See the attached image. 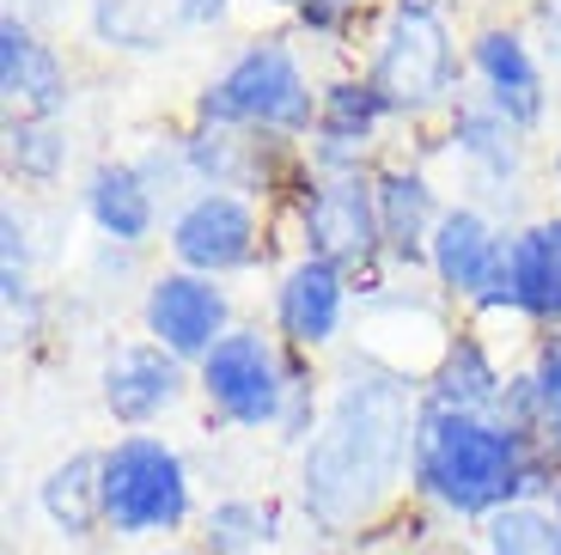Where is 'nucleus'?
Returning <instances> with one entry per match:
<instances>
[{
    "label": "nucleus",
    "mask_w": 561,
    "mask_h": 555,
    "mask_svg": "<svg viewBox=\"0 0 561 555\" xmlns=\"http://www.w3.org/2000/svg\"><path fill=\"white\" fill-rule=\"evenodd\" d=\"M421 378L348 348L330 378L318 433L299 452L294 500L323 543H360L385 531L415 488Z\"/></svg>",
    "instance_id": "obj_1"
},
{
    "label": "nucleus",
    "mask_w": 561,
    "mask_h": 555,
    "mask_svg": "<svg viewBox=\"0 0 561 555\" xmlns=\"http://www.w3.org/2000/svg\"><path fill=\"white\" fill-rule=\"evenodd\" d=\"M549 488H556V458L531 428L506 416H458V409L421 403L415 488H409L415 507L451 525H482L519 500H543Z\"/></svg>",
    "instance_id": "obj_2"
},
{
    "label": "nucleus",
    "mask_w": 561,
    "mask_h": 555,
    "mask_svg": "<svg viewBox=\"0 0 561 555\" xmlns=\"http://www.w3.org/2000/svg\"><path fill=\"white\" fill-rule=\"evenodd\" d=\"M360 73L391 104L397 123H434V116L446 123L470 73L451 25V0H385Z\"/></svg>",
    "instance_id": "obj_3"
},
{
    "label": "nucleus",
    "mask_w": 561,
    "mask_h": 555,
    "mask_svg": "<svg viewBox=\"0 0 561 555\" xmlns=\"http://www.w3.org/2000/svg\"><path fill=\"white\" fill-rule=\"evenodd\" d=\"M318 98H323V86L311 80L299 43L287 31H263L196 92L190 123L251 128V135L306 147L311 128H318Z\"/></svg>",
    "instance_id": "obj_4"
},
{
    "label": "nucleus",
    "mask_w": 561,
    "mask_h": 555,
    "mask_svg": "<svg viewBox=\"0 0 561 555\" xmlns=\"http://www.w3.org/2000/svg\"><path fill=\"white\" fill-rule=\"evenodd\" d=\"M104 464V537L116 543H171L196 531L202 500L196 471L183 458V445L165 433H116L99 445Z\"/></svg>",
    "instance_id": "obj_5"
},
{
    "label": "nucleus",
    "mask_w": 561,
    "mask_h": 555,
    "mask_svg": "<svg viewBox=\"0 0 561 555\" xmlns=\"http://www.w3.org/2000/svg\"><path fill=\"white\" fill-rule=\"evenodd\" d=\"M299 233V257H323L354 275L360 299L391 293L379 281L385 269V226H379V195H373V171H311L299 190L287 195Z\"/></svg>",
    "instance_id": "obj_6"
},
{
    "label": "nucleus",
    "mask_w": 561,
    "mask_h": 555,
    "mask_svg": "<svg viewBox=\"0 0 561 555\" xmlns=\"http://www.w3.org/2000/svg\"><path fill=\"white\" fill-rule=\"evenodd\" d=\"M287 342L263 324H239L196 366V397L208 403V416L220 428L239 433H275L280 403H287Z\"/></svg>",
    "instance_id": "obj_7"
},
{
    "label": "nucleus",
    "mask_w": 561,
    "mask_h": 555,
    "mask_svg": "<svg viewBox=\"0 0 561 555\" xmlns=\"http://www.w3.org/2000/svg\"><path fill=\"white\" fill-rule=\"evenodd\" d=\"M165 257L171 269L208 281H232L268 257V214L263 202L232 190H196L183 195L165 220Z\"/></svg>",
    "instance_id": "obj_8"
},
{
    "label": "nucleus",
    "mask_w": 561,
    "mask_h": 555,
    "mask_svg": "<svg viewBox=\"0 0 561 555\" xmlns=\"http://www.w3.org/2000/svg\"><path fill=\"white\" fill-rule=\"evenodd\" d=\"M506 245H513V226L458 195V202H446L434 238H427V281L451 306L477 312V318H501L506 312Z\"/></svg>",
    "instance_id": "obj_9"
},
{
    "label": "nucleus",
    "mask_w": 561,
    "mask_h": 555,
    "mask_svg": "<svg viewBox=\"0 0 561 555\" xmlns=\"http://www.w3.org/2000/svg\"><path fill=\"white\" fill-rule=\"evenodd\" d=\"M183 166L196 190H232L251 202H287L306 178V147L251 135V128H220V123H190L183 128Z\"/></svg>",
    "instance_id": "obj_10"
},
{
    "label": "nucleus",
    "mask_w": 561,
    "mask_h": 555,
    "mask_svg": "<svg viewBox=\"0 0 561 555\" xmlns=\"http://www.w3.org/2000/svg\"><path fill=\"white\" fill-rule=\"evenodd\" d=\"M439 154L458 166L463 202H477L489 214H506L525 190V171H531V135L513 128L501 111H489L477 92H463L458 111L446 116Z\"/></svg>",
    "instance_id": "obj_11"
},
{
    "label": "nucleus",
    "mask_w": 561,
    "mask_h": 555,
    "mask_svg": "<svg viewBox=\"0 0 561 555\" xmlns=\"http://www.w3.org/2000/svg\"><path fill=\"white\" fill-rule=\"evenodd\" d=\"M239 330V306H232V287L208 275H190V269H159L140 287V336L159 342L165 354H178L183 366H202L226 336Z\"/></svg>",
    "instance_id": "obj_12"
},
{
    "label": "nucleus",
    "mask_w": 561,
    "mask_h": 555,
    "mask_svg": "<svg viewBox=\"0 0 561 555\" xmlns=\"http://www.w3.org/2000/svg\"><path fill=\"white\" fill-rule=\"evenodd\" d=\"M190 390H196V366H183L147 336L104 348L99 361V403L123 433H153L190 403Z\"/></svg>",
    "instance_id": "obj_13"
},
{
    "label": "nucleus",
    "mask_w": 561,
    "mask_h": 555,
    "mask_svg": "<svg viewBox=\"0 0 561 555\" xmlns=\"http://www.w3.org/2000/svg\"><path fill=\"white\" fill-rule=\"evenodd\" d=\"M463 61H470V80H477V98L489 111H501L513 128L537 135L549 116V68L537 56V43L525 25H506V19H489L463 37Z\"/></svg>",
    "instance_id": "obj_14"
},
{
    "label": "nucleus",
    "mask_w": 561,
    "mask_h": 555,
    "mask_svg": "<svg viewBox=\"0 0 561 555\" xmlns=\"http://www.w3.org/2000/svg\"><path fill=\"white\" fill-rule=\"evenodd\" d=\"M360 299L348 269L323 263V257H294V263L275 275V299H268V330L294 354H323L336 348L348 330V312Z\"/></svg>",
    "instance_id": "obj_15"
},
{
    "label": "nucleus",
    "mask_w": 561,
    "mask_h": 555,
    "mask_svg": "<svg viewBox=\"0 0 561 555\" xmlns=\"http://www.w3.org/2000/svg\"><path fill=\"white\" fill-rule=\"evenodd\" d=\"M85 37L104 56H165L196 31H220L232 0H80Z\"/></svg>",
    "instance_id": "obj_16"
},
{
    "label": "nucleus",
    "mask_w": 561,
    "mask_h": 555,
    "mask_svg": "<svg viewBox=\"0 0 561 555\" xmlns=\"http://www.w3.org/2000/svg\"><path fill=\"white\" fill-rule=\"evenodd\" d=\"M391 104L373 92L366 73H336L323 80L318 98V128L306 140V166L311 171H373L379 166V135L391 128Z\"/></svg>",
    "instance_id": "obj_17"
},
{
    "label": "nucleus",
    "mask_w": 561,
    "mask_h": 555,
    "mask_svg": "<svg viewBox=\"0 0 561 555\" xmlns=\"http://www.w3.org/2000/svg\"><path fill=\"white\" fill-rule=\"evenodd\" d=\"M0 98L7 116H68L73 111V68L49 31L25 25L19 13H0Z\"/></svg>",
    "instance_id": "obj_18"
},
{
    "label": "nucleus",
    "mask_w": 561,
    "mask_h": 555,
    "mask_svg": "<svg viewBox=\"0 0 561 555\" xmlns=\"http://www.w3.org/2000/svg\"><path fill=\"white\" fill-rule=\"evenodd\" d=\"M373 195H379V226H385V263L427 275V238L446 214L434 171L421 159H379L373 166Z\"/></svg>",
    "instance_id": "obj_19"
},
{
    "label": "nucleus",
    "mask_w": 561,
    "mask_h": 555,
    "mask_svg": "<svg viewBox=\"0 0 561 555\" xmlns=\"http://www.w3.org/2000/svg\"><path fill=\"white\" fill-rule=\"evenodd\" d=\"M80 208L99 233V245H116V250H147L159 238V226L171 220L165 214V195L147 183V171L135 159H99L80 183Z\"/></svg>",
    "instance_id": "obj_20"
},
{
    "label": "nucleus",
    "mask_w": 561,
    "mask_h": 555,
    "mask_svg": "<svg viewBox=\"0 0 561 555\" xmlns=\"http://www.w3.org/2000/svg\"><path fill=\"white\" fill-rule=\"evenodd\" d=\"M506 378H513V366H501L489 336L451 330V342L439 348V361L421 378V403L427 409H458V416H501Z\"/></svg>",
    "instance_id": "obj_21"
},
{
    "label": "nucleus",
    "mask_w": 561,
    "mask_h": 555,
    "mask_svg": "<svg viewBox=\"0 0 561 555\" xmlns=\"http://www.w3.org/2000/svg\"><path fill=\"white\" fill-rule=\"evenodd\" d=\"M37 513L49 531L68 543H99L104 537V464L99 445H80L68 458H56L37 476Z\"/></svg>",
    "instance_id": "obj_22"
},
{
    "label": "nucleus",
    "mask_w": 561,
    "mask_h": 555,
    "mask_svg": "<svg viewBox=\"0 0 561 555\" xmlns=\"http://www.w3.org/2000/svg\"><path fill=\"white\" fill-rule=\"evenodd\" d=\"M506 318L531 324V330H561V257L549 245L543 220L513 226L506 245Z\"/></svg>",
    "instance_id": "obj_23"
},
{
    "label": "nucleus",
    "mask_w": 561,
    "mask_h": 555,
    "mask_svg": "<svg viewBox=\"0 0 561 555\" xmlns=\"http://www.w3.org/2000/svg\"><path fill=\"white\" fill-rule=\"evenodd\" d=\"M287 537V507L275 495H214L196 519L202 555H263Z\"/></svg>",
    "instance_id": "obj_24"
},
{
    "label": "nucleus",
    "mask_w": 561,
    "mask_h": 555,
    "mask_svg": "<svg viewBox=\"0 0 561 555\" xmlns=\"http://www.w3.org/2000/svg\"><path fill=\"white\" fill-rule=\"evenodd\" d=\"M73 166V135L56 116H7V178L49 190Z\"/></svg>",
    "instance_id": "obj_25"
},
{
    "label": "nucleus",
    "mask_w": 561,
    "mask_h": 555,
    "mask_svg": "<svg viewBox=\"0 0 561 555\" xmlns=\"http://www.w3.org/2000/svg\"><path fill=\"white\" fill-rule=\"evenodd\" d=\"M470 555H561V531L543 500H519V507L482 519Z\"/></svg>",
    "instance_id": "obj_26"
},
{
    "label": "nucleus",
    "mask_w": 561,
    "mask_h": 555,
    "mask_svg": "<svg viewBox=\"0 0 561 555\" xmlns=\"http://www.w3.org/2000/svg\"><path fill=\"white\" fill-rule=\"evenodd\" d=\"M294 354V348H287ZM323 403H330V385L318 373V354H294L287 361V403H280V421H275V440L287 452H306V440L318 433L323 421Z\"/></svg>",
    "instance_id": "obj_27"
},
{
    "label": "nucleus",
    "mask_w": 561,
    "mask_h": 555,
    "mask_svg": "<svg viewBox=\"0 0 561 555\" xmlns=\"http://www.w3.org/2000/svg\"><path fill=\"white\" fill-rule=\"evenodd\" d=\"M373 13H385V0H299V7H294V25L306 31V37H318V43H336V49H348L354 31H360Z\"/></svg>",
    "instance_id": "obj_28"
},
{
    "label": "nucleus",
    "mask_w": 561,
    "mask_h": 555,
    "mask_svg": "<svg viewBox=\"0 0 561 555\" xmlns=\"http://www.w3.org/2000/svg\"><path fill=\"white\" fill-rule=\"evenodd\" d=\"M525 31H531V43H537V56H543V68L561 73V0H531Z\"/></svg>",
    "instance_id": "obj_29"
},
{
    "label": "nucleus",
    "mask_w": 561,
    "mask_h": 555,
    "mask_svg": "<svg viewBox=\"0 0 561 555\" xmlns=\"http://www.w3.org/2000/svg\"><path fill=\"white\" fill-rule=\"evenodd\" d=\"M68 7H73V0H13L7 13H19L25 25H37V31H49L56 19H68Z\"/></svg>",
    "instance_id": "obj_30"
},
{
    "label": "nucleus",
    "mask_w": 561,
    "mask_h": 555,
    "mask_svg": "<svg viewBox=\"0 0 561 555\" xmlns=\"http://www.w3.org/2000/svg\"><path fill=\"white\" fill-rule=\"evenodd\" d=\"M543 507H549V519H556V531H561V464H556V488L543 495Z\"/></svg>",
    "instance_id": "obj_31"
},
{
    "label": "nucleus",
    "mask_w": 561,
    "mask_h": 555,
    "mask_svg": "<svg viewBox=\"0 0 561 555\" xmlns=\"http://www.w3.org/2000/svg\"><path fill=\"white\" fill-rule=\"evenodd\" d=\"M543 233H549V245H556V257H561V208L543 214Z\"/></svg>",
    "instance_id": "obj_32"
},
{
    "label": "nucleus",
    "mask_w": 561,
    "mask_h": 555,
    "mask_svg": "<svg viewBox=\"0 0 561 555\" xmlns=\"http://www.w3.org/2000/svg\"><path fill=\"white\" fill-rule=\"evenodd\" d=\"M147 555H202L196 543H159V550H147Z\"/></svg>",
    "instance_id": "obj_33"
},
{
    "label": "nucleus",
    "mask_w": 561,
    "mask_h": 555,
    "mask_svg": "<svg viewBox=\"0 0 561 555\" xmlns=\"http://www.w3.org/2000/svg\"><path fill=\"white\" fill-rule=\"evenodd\" d=\"M549 183H556V195H561V147H556V159H549Z\"/></svg>",
    "instance_id": "obj_34"
},
{
    "label": "nucleus",
    "mask_w": 561,
    "mask_h": 555,
    "mask_svg": "<svg viewBox=\"0 0 561 555\" xmlns=\"http://www.w3.org/2000/svg\"><path fill=\"white\" fill-rule=\"evenodd\" d=\"M263 7H280V13H294V7H299V0H263Z\"/></svg>",
    "instance_id": "obj_35"
},
{
    "label": "nucleus",
    "mask_w": 561,
    "mask_h": 555,
    "mask_svg": "<svg viewBox=\"0 0 561 555\" xmlns=\"http://www.w3.org/2000/svg\"><path fill=\"white\" fill-rule=\"evenodd\" d=\"M439 555H470V550H439Z\"/></svg>",
    "instance_id": "obj_36"
}]
</instances>
